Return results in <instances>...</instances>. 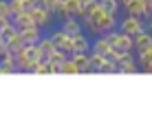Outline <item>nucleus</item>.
I'll return each instance as SVG.
<instances>
[{"instance_id":"f257e3e1","label":"nucleus","mask_w":152,"mask_h":135,"mask_svg":"<svg viewBox=\"0 0 152 135\" xmlns=\"http://www.w3.org/2000/svg\"><path fill=\"white\" fill-rule=\"evenodd\" d=\"M82 22H84V31H86L91 38H95V35L110 33L113 29H117V24H119V15L108 13V11H104L102 7H97L91 15H84Z\"/></svg>"},{"instance_id":"f03ea898","label":"nucleus","mask_w":152,"mask_h":135,"mask_svg":"<svg viewBox=\"0 0 152 135\" xmlns=\"http://www.w3.org/2000/svg\"><path fill=\"white\" fill-rule=\"evenodd\" d=\"M88 60H91V71L93 73H117V64H113L104 53L88 51Z\"/></svg>"},{"instance_id":"7ed1b4c3","label":"nucleus","mask_w":152,"mask_h":135,"mask_svg":"<svg viewBox=\"0 0 152 135\" xmlns=\"http://www.w3.org/2000/svg\"><path fill=\"white\" fill-rule=\"evenodd\" d=\"M117 29L134 38L137 33H141V31L145 29V18H139V15H128V13H124V18L119 20Z\"/></svg>"},{"instance_id":"20e7f679","label":"nucleus","mask_w":152,"mask_h":135,"mask_svg":"<svg viewBox=\"0 0 152 135\" xmlns=\"http://www.w3.org/2000/svg\"><path fill=\"white\" fill-rule=\"evenodd\" d=\"M108 38H110V42H113V49H117L119 53L134 51V38H132V35H128V33H124V31L113 29L110 33H108Z\"/></svg>"},{"instance_id":"39448f33","label":"nucleus","mask_w":152,"mask_h":135,"mask_svg":"<svg viewBox=\"0 0 152 135\" xmlns=\"http://www.w3.org/2000/svg\"><path fill=\"white\" fill-rule=\"evenodd\" d=\"M117 73H126V75H137L141 73V66L137 62V53L134 51H128V53H121V60L117 64Z\"/></svg>"},{"instance_id":"423d86ee","label":"nucleus","mask_w":152,"mask_h":135,"mask_svg":"<svg viewBox=\"0 0 152 135\" xmlns=\"http://www.w3.org/2000/svg\"><path fill=\"white\" fill-rule=\"evenodd\" d=\"M31 20H33V24L35 27H40V29H49L51 24H53V18L55 15L49 11V9H44V7H38V4H35L33 9H31Z\"/></svg>"},{"instance_id":"0eeeda50","label":"nucleus","mask_w":152,"mask_h":135,"mask_svg":"<svg viewBox=\"0 0 152 135\" xmlns=\"http://www.w3.org/2000/svg\"><path fill=\"white\" fill-rule=\"evenodd\" d=\"M49 38L53 40V44H55V49H62V51H66V53H73V40H71V35H66L64 31H62L60 27L53 29V31H49Z\"/></svg>"},{"instance_id":"6e6552de","label":"nucleus","mask_w":152,"mask_h":135,"mask_svg":"<svg viewBox=\"0 0 152 135\" xmlns=\"http://www.w3.org/2000/svg\"><path fill=\"white\" fill-rule=\"evenodd\" d=\"M60 29L64 31L66 35H77V33H82L84 31V22H82V18H77V15H66V18H62L60 20Z\"/></svg>"},{"instance_id":"1a4fd4ad","label":"nucleus","mask_w":152,"mask_h":135,"mask_svg":"<svg viewBox=\"0 0 152 135\" xmlns=\"http://www.w3.org/2000/svg\"><path fill=\"white\" fill-rule=\"evenodd\" d=\"M121 13H128V15H139V18H148V9H145L143 0H126L121 4Z\"/></svg>"},{"instance_id":"9d476101","label":"nucleus","mask_w":152,"mask_h":135,"mask_svg":"<svg viewBox=\"0 0 152 135\" xmlns=\"http://www.w3.org/2000/svg\"><path fill=\"white\" fill-rule=\"evenodd\" d=\"M42 35H44V29L35 27V24H31V27H27V29H20V38H22L24 44H35V42H40Z\"/></svg>"},{"instance_id":"9b49d317","label":"nucleus","mask_w":152,"mask_h":135,"mask_svg":"<svg viewBox=\"0 0 152 135\" xmlns=\"http://www.w3.org/2000/svg\"><path fill=\"white\" fill-rule=\"evenodd\" d=\"M73 53L75 51H82V53H88L91 51V42H93V38L86 33V31H82V33H77V35H73Z\"/></svg>"},{"instance_id":"f8f14e48","label":"nucleus","mask_w":152,"mask_h":135,"mask_svg":"<svg viewBox=\"0 0 152 135\" xmlns=\"http://www.w3.org/2000/svg\"><path fill=\"white\" fill-rule=\"evenodd\" d=\"M110 49H113V42H110V38H108V33L95 35V38H93V42H91V51H97V53H104V55H106Z\"/></svg>"},{"instance_id":"ddd939ff","label":"nucleus","mask_w":152,"mask_h":135,"mask_svg":"<svg viewBox=\"0 0 152 135\" xmlns=\"http://www.w3.org/2000/svg\"><path fill=\"white\" fill-rule=\"evenodd\" d=\"M66 58H69V53L66 51H62V49H55L53 53L46 58V62L51 64V73H60V66H62V62H64Z\"/></svg>"},{"instance_id":"4468645a","label":"nucleus","mask_w":152,"mask_h":135,"mask_svg":"<svg viewBox=\"0 0 152 135\" xmlns=\"http://www.w3.org/2000/svg\"><path fill=\"white\" fill-rule=\"evenodd\" d=\"M150 46H152V33L148 29H143L141 33L134 35V53H139L143 49H150Z\"/></svg>"},{"instance_id":"2eb2a0df","label":"nucleus","mask_w":152,"mask_h":135,"mask_svg":"<svg viewBox=\"0 0 152 135\" xmlns=\"http://www.w3.org/2000/svg\"><path fill=\"white\" fill-rule=\"evenodd\" d=\"M73 62H75L77 66H80V73H93L91 71V60H88V53H82V51H75V53H71Z\"/></svg>"},{"instance_id":"dca6fc26","label":"nucleus","mask_w":152,"mask_h":135,"mask_svg":"<svg viewBox=\"0 0 152 135\" xmlns=\"http://www.w3.org/2000/svg\"><path fill=\"white\" fill-rule=\"evenodd\" d=\"M9 4H11V11L15 15V13H22V11H31L35 7V0H9Z\"/></svg>"},{"instance_id":"f3484780","label":"nucleus","mask_w":152,"mask_h":135,"mask_svg":"<svg viewBox=\"0 0 152 135\" xmlns=\"http://www.w3.org/2000/svg\"><path fill=\"white\" fill-rule=\"evenodd\" d=\"M11 20H13V27L18 29V31H20V29H27V27H31V24H33V20H31V13H29V11L15 13Z\"/></svg>"},{"instance_id":"a211bd4d","label":"nucleus","mask_w":152,"mask_h":135,"mask_svg":"<svg viewBox=\"0 0 152 135\" xmlns=\"http://www.w3.org/2000/svg\"><path fill=\"white\" fill-rule=\"evenodd\" d=\"M38 44H40V49H42V55H44V60H46V58H49V55L55 51V44H53V40L49 38V33H44V35H42Z\"/></svg>"},{"instance_id":"6ab92c4d","label":"nucleus","mask_w":152,"mask_h":135,"mask_svg":"<svg viewBox=\"0 0 152 135\" xmlns=\"http://www.w3.org/2000/svg\"><path fill=\"white\" fill-rule=\"evenodd\" d=\"M99 7L108 13H115V15L121 13V2L119 0H99Z\"/></svg>"},{"instance_id":"aec40b11","label":"nucleus","mask_w":152,"mask_h":135,"mask_svg":"<svg viewBox=\"0 0 152 135\" xmlns=\"http://www.w3.org/2000/svg\"><path fill=\"white\" fill-rule=\"evenodd\" d=\"M64 11H66V15H77V18H80L82 0H64ZM66 15H64V18H66Z\"/></svg>"},{"instance_id":"412c9836","label":"nucleus","mask_w":152,"mask_h":135,"mask_svg":"<svg viewBox=\"0 0 152 135\" xmlns=\"http://www.w3.org/2000/svg\"><path fill=\"white\" fill-rule=\"evenodd\" d=\"M60 73H64V75H77L80 73V66L73 62V58L69 55L64 62H62V66H60Z\"/></svg>"},{"instance_id":"4be33fe9","label":"nucleus","mask_w":152,"mask_h":135,"mask_svg":"<svg viewBox=\"0 0 152 135\" xmlns=\"http://www.w3.org/2000/svg\"><path fill=\"white\" fill-rule=\"evenodd\" d=\"M137 62H139L141 71H143V66H148L150 62H152V46H150V49H143V51H139V53H137Z\"/></svg>"},{"instance_id":"5701e85b","label":"nucleus","mask_w":152,"mask_h":135,"mask_svg":"<svg viewBox=\"0 0 152 135\" xmlns=\"http://www.w3.org/2000/svg\"><path fill=\"white\" fill-rule=\"evenodd\" d=\"M0 15L13 18V11H11V4H9V0H0Z\"/></svg>"},{"instance_id":"b1692460","label":"nucleus","mask_w":152,"mask_h":135,"mask_svg":"<svg viewBox=\"0 0 152 135\" xmlns=\"http://www.w3.org/2000/svg\"><path fill=\"white\" fill-rule=\"evenodd\" d=\"M60 2V0H35V4L38 7H44V9H49L51 13H53V9H55V4Z\"/></svg>"},{"instance_id":"393cba45","label":"nucleus","mask_w":152,"mask_h":135,"mask_svg":"<svg viewBox=\"0 0 152 135\" xmlns=\"http://www.w3.org/2000/svg\"><path fill=\"white\" fill-rule=\"evenodd\" d=\"M11 24H13L11 18H7V15H0V33H2L7 27H11Z\"/></svg>"},{"instance_id":"a878e982","label":"nucleus","mask_w":152,"mask_h":135,"mask_svg":"<svg viewBox=\"0 0 152 135\" xmlns=\"http://www.w3.org/2000/svg\"><path fill=\"white\" fill-rule=\"evenodd\" d=\"M145 29L152 33V15H148V18H145Z\"/></svg>"},{"instance_id":"bb28decb","label":"nucleus","mask_w":152,"mask_h":135,"mask_svg":"<svg viewBox=\"0 0 152 135\" xmlns=\"http://www.w3.org/2000/svg\"><path fill=\"white\" fill-rule=\"evenodd\" d=\"M143 4H145V9H148V13H152V0H143Z\"/></svg>"},{"instance_id":"cd10ccee","label":"nucleus","mask_w":152,"mask_h":135,"mask_svg":"<svg viewBox=\"0 0 152 135\" xmlns=\"http://www.w3.org/2000/svg\"><path fill=\"white\" fill-rule=\"evenodd\" d=\"M141 73H152V62H150L148 66H143V71H141Z\"/></svg>"},{"instance_id":"c85d7f7f","label":"nucleus","mask_w":152,"mask_h":135,"mask_svg":"<svg viewBox=\"0 0 152 135\" xmlns=\"http://www.w3.org/2000/svg\"><path fill=\"white\" fill-rule=\"evenodd\" d=\"M4 51V38H2V33H0V53Z\"/></svg>"},{"instance_id":"c756f323","label":"nucleus","mask_w":152,"mask_h":135,"mask_svg":"<svg viewBox=\"0 0 152 135\" xmlns=\"http://www.w3.org/2000/svg\"><path fill=\"white\" fill-rule=\"evenodd\" d=\"M84 2H88V0H82V4H84Z\"/></svg>"},{"instance_id":"7c9ffc66","label":"nucleus","mask_w":152,"mask_h":135,"mask_svg":"<svg viewBox=\"0 0 152 135\" xmlns=\"http://www.w3.org/2000/svg\"><path fill=\"white\" fill-rule=\"evenodd\" d=\"M60 2H64V0H60Z\"/></svg>"},{"instance_id":"2f4dec72","label":"nucleus","mask_w":152,"mask_h":135,"mask_svg":"<svg viewBox=\"0 0 152 135\" xmlns=\"http://www.w3.org/2000/svg\"><path fill=\"white\" fill-rule=\"evenodd\" d=\"M124 2H126V0H124ZM124 2H121V4H124Z\"/></svg>"}]
</instances>
